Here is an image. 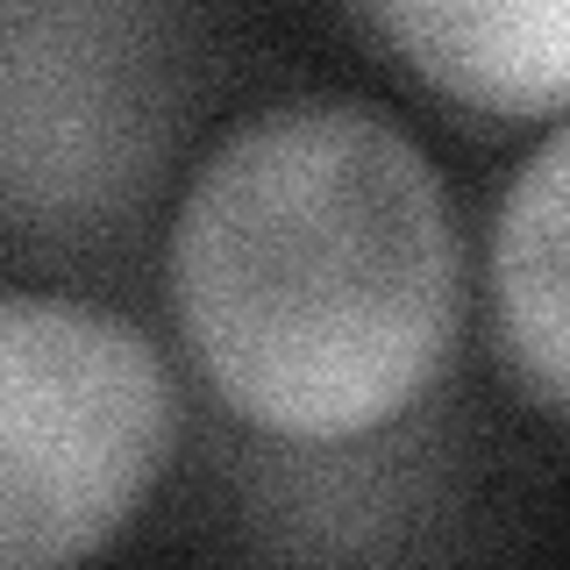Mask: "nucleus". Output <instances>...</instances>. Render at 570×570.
I'll return each instance as SVG.
<instances>
[{
  "label": "nucleus",
  "mask_w": 570,
  "mask_h": 570,
  "mask_svg": "<svg viewBox=\"0 0 570 570\" xmlns=\"http://www.w3.org/2000/svg\"><path fill=\"white\" fill-rule=\"evenodd\" d=\"M492 356L534 414L570 428V121H557L507 178L485 228Z\"/></svg>",
  "instance_id": "39448f33"
},
{
  "label": "nucleus",
  "mask_w": 570,
  "mask_h": 570,
  "mask_svg": "<svg viewBox=\"0 0 570 570\" xmlns=\"http://www.w3.org/2000/svg\"><path fill=\"white\" fill-rule=\"evenodd\" d=\"M435 100L485 121H570V0H356Z\"/></svg>",
  "instance_id": "20e7f679"
},
{
  "label": "nucleus",
  "mask_w": 570,
  "mask_h": 570,
  "mask_svg": "<svg viewBox=\"0 0 570 570\" xmlns=\"http://www.w3.org/2000/svg\"><path fill=\"white\" fill-rule=\"evenodd\" d=\"M178 392L136 321L71 293L0 299V563L107 549L171 463Z\"/></svg>",
  "instance_id": "f03ea898"
},
{
  "label": "nucleus",
  "mask_w": 570,
  "mask_h": 570,
  "mask_svg": "<svg viewBox=\"0 0 570 570\" xmlns=\"http://www.w3.org/2000/svg\"><path fill=\"white\" fill-rule=\"evenodd\" d=\"M463 293L435 157L343 94L236 121L193 165L165 243L186 364L278 450L400 428L463 343Z\"/></svg>",
  "instance_id": "f257e3e1"
},
{
  "label": "nucleus",
  "mask_w": 570,
  "mask_h": 570,
  "mask_svg": "<svg viewBox=\"0 0 570 570\" xmlns=\"http://www.w3.org/2000/svg\"><path fill=\"white\" fill-rule=\"evenodd\" d=\"M193 14L171 0H8L14 236L121 228L193 129Z\"/></svg>",
  "instance_id": "7ed1b4c3"
}]
</instances>
